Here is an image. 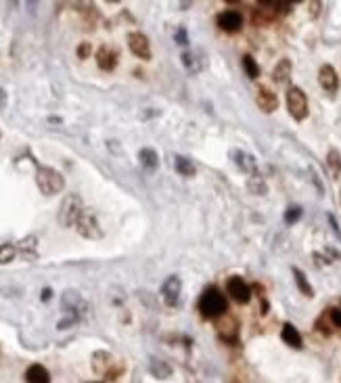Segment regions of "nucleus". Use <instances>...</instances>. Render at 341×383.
<instances>
[{
    "label": "nucleus",
    "instance_id": "obj_1",
    "mask_svg": "<svg viewBox=\"0 0 341 383\" xmlns=\"http://www.w3.org/2000/svg\"><path fill=\"white\" fill-rule=\"evenodd\" d=\"M36 184L38 188L42 190L44 195H57L63 190L65 186V178L61 176V172H57L55 168H48V166H38V172H36Z\"/></svg>",
    "mask_w": 341,
    "mask_h": 383
},
{
    "label": "nucleus",
    "instance_id": "obj_2",
    "mask_svg": "<svg viewBox=\"0 0 341 383\" xmlns=\"http://www.w3.org/2000/svg\"><path fill=\"white\" fill-rule=\"evenodd\" d=\"M84 214V203L78 195H67L63 199V203H61V210H59V224L61 227H76L78 220L82 218Z\"/></svg>",
    "mask_w": 341,
    "mask_h": 383
},
{
    "label": "nucleus",
    "instance_id": "obj_3",
    "mask_svg": "<svg viewBox=\"0 0 341 383\" xmlns=\"http://www.w3.org/2000/svg\"><path fill=\"white\" fill-rule=\"evenodd\" d=\"M199 310L203 316L207 318H216V316H220L224 314L226 310V298L222 295V291H218L216 287H211V289H207L201 300H199Z\"/></svg>",
    "mask_w": 341,
    "mask_h": 383
},
{
    "label": "nucleus",
    "instance_id": "obj_4",
    "mask_svg": "<svg viewBox=\"0 0 341 383\" xmlns=\"http://www.w3.org/2000/svg\"><path fill=\"white\" fill-rule=\"evenodd\" d=\"M287 107H289V113L293 115V119L301 121L308 117V99H306L301 88L291 86L287 90Z\"/></svg>",
    "mask_w": 341,
    "mask_h": 383
},
{
    "label": "nucleus",
    "instance_id": "obj_5",
    "mask_svg": "<svg viewBox=\"0 0 341 383\" xmlns=\"http://www.w3.org/2000/svg\"><path fill=\"white\" fill-rule=\"evenodd\" d=\"M76 229H78V233H80L82 237H86V239H101V237H103V231H101V227H99L97 218L92 216V214H88V212L82 214V218L78 220Z\"/></svg>",
    "mask_w": 341,
    "mask_h": 383
},
{
    "label": "nucleus",
    "instance_id": "obj_6",
    "mask_svg": "<svg viewBox=\"0 0 341 383\" xmlns=\"http://www.w3.org/2000/svg\"><path fill=\"white\" fill-rule=\"evenodd\" d=\"M180 293H182V281H180L176 274L168 276L166 283H164V287H161L164 302H166L170 308H174V306H178V302H180Z\"/></svg>",
    "mask_w": 341,
    "mask_h": 383
},
{
    "label": "nucleus",
    "instance_id": "obj_7",
    "mask_svg": "<svg viewBox=\"0 0 341 383\" xmlns=\"http://www.w3.org/2000/svg\"><path fill=\"white\" fill-rule=\"evenodd\" d=\"M226 287H228V293H230V298L235 302H239V304H247V302H249L252 289H249V285H247L241 276H230L226 281Z\"/></svg>",
    "mask_w": 341,
    "mask_h": 383
},
{
    "label": "nucleus",
    "instance_id": "obj_8",
    "mask_svg": "<svg viewBox=\"0 0 341 383\" xmlns=\"http://www.w3.org/2000/svg\"><path fill=\"white\" fill-rule=\"evenodd\" d=\"M128 46L138 59H145V61L151 59V44H149L147 36L140 34V31H132V34L128 36Z\"/></svg>",
    "mask_w": 341,
    "mask_h": 383
},
{
    "label": "nucleus",
    "instance_id": "obj_9",
    "mask_svg": "<svg viewBox=\"0 0 341 383\" xmlns=\"http://www.w3.org/2000/svg\"><path fill=\"white\" fill-rule=\"evenodd\" d=\"M230 157H232V162L239 166V170L241 172H245V174H258V166H256V159H254V155H249V153H245V151H239V149H235L232 153H230Z\"/></svg>",
    "mask_w": 341,
    "mask_h": 383
},
{
    "label": "nucleus",
    "instance_id": "obj_10",
    "mask_svg": "<svg viewBox=\"0 0 341 383\" xmlns=\"http://www.w3.org/2000/svg\"><path fill=\"white\" fill-rule=\"evenodd\" d=\"M256 103H258V107H260L262 111H266V113H272V111L278 107V99H276V94H274L270 88H266V86H260V88H258Z\"/></svg>",
    "mask_w": 341,
    "mask_h": 383
},
{
    "label": "nucleus",
    "instance_id": "obj_11",
    "mask_svg": "<svg viewBox=\"0 0 341 383\" xmlns=\"http://www.w3.org/2000/svg\"><path fill=\"white\" fill-rule=\"evenodd\" d=\"M218 25L224 29V31H239L241 25H243V17L241 13L237 11H222L218 15Z\"/></svg>",
    "mask_w": 341,
    "mask_h": 383
},
{
    "label": "nucleus",
    "instance_id": "obj_12",
    "mask_svg": "<svg viewBox=\"0 0 341 383\" xmlns=\"http://www.w3.org/2000/svg\"><path fill=\"white\" fill-rule=\"evenodd\" d=\"M97 63L103 72H111L117 65V53L111 46H101L97 50Z\"/></svg>",
    "mask_w": 341,
    "mask_h": 383
},
{
    "label": "nucleus",
    "instance_id": "obj_13",
    "mask_svg": "<svg viewBox=\"0 0 341 383\" xmlns=\"http://www.w3.org/2000/svg\"><path fill=\"white\" fill-rule=\"evenodd\" d=\"M318 82L320 86L327 90V92H335L337 86H339V80H337V74L331 65H322L320 72H318Z\"/></svg>",
    "mask_w": 341,
    "mask_h": 383
},
{
    "label": "nucleus",
    "instance_id": "obj_14",
    "mask_svg": "<svg viewBox=\"0 0 341 383\" xmlns=\"http://www.w3.org/2000/svg\"><path fill=\"white\" fill-rule=\"evenodd\" d=\"M25 381L27 383H50V375L42 364H32L25 371Z\"/></svg>",
    "mask_w": 341,
    "mask_h": 383
},
{
    "label": "nucleus",
    "instance_id": "obj_15",
    "mask_svg": "<svg viewBox=\"0 0 341 383\" xmlns=\"http://www.w3.org/2000/svg\"><path fill=\"white\" fill-rule=\"evenodd\" d=\"M272 78H274L276 84L289 82V78H291V61L289 59H281V61H278L274 72H272Z\"/></svg>",
    "mask_w": 341,
    "mask_h": 383
},
{
    "label": "nucleus",
    "instance_id": "obj_16",
    "mask_svg": "<svg viewBox=\"0 0 341 383\" xmlns=\"http://www.w3.org/2000/svg\"><path fill=\"white\" fill-rule=\"evenodd\" d=\"M281 337H283V341H285L287 345H291V347H301V335H299V331H297L291 323H285V325H283Z\"/></svg>",
    "mask_w": 341,
    "mask_h": 383
},
{
    "label": "nucleus",
    "instance_id": "obj_17",
    "mask_svg": "<svg viewBox=\"0 0 341 383\" xmlns=\"http://www.w3.org/2000/svg\"><path fill=\"white\" fill-rule=\"evenodd\" d=\"M138 157H140V164H142V168H145L147 172H155V170H157L159 157H157V153H155L153 149H142V151L138 153Z\"/></svg>",
    "mask_w": 341,
    "mask_h": 383
},
{
    "label": "nucleus",
    "instance_id": "obj_18",
    "mask_svg": "<svg viewBox=\"0 0 341 383\" xmlns=\"http://www.w3.org/2000/svg\"><path fill=\"white\" fill-rule=\"evenodd\" d=\"M174 166H176V170H178V174H182V176H195L197 174V168H195V164L191 162L189 157H184V155H176V159H174Z\"/></svg>",
    "mask_w": 341,
    "mask_h": 383
},
{
    "label": "nucleus",
    "instance_id": "obj_19",
    "mask_svg": "<svg viewBox=\"0 0 341 383\" xmlns=\"http://www.w3.org/2000/svg\"><path fill=\"white\" fill-rule=\"evenodd\" d=\"M182 63H184V67H187L191 74H199L205 67V61H201V57L193 55V53H184L182 55Z\"/></svg>",
    "mask_w": 341,
    "mask_h": 383
},
{
    "label": "nucleus",
    "instance_id": "obj_20",
    "mask_svg": "<svg viewBox=\"0 0 341 383\" xmlns=\"http://www.w3.org/2000/svg\"><path fill=\"white\" fill-rule=\"evenodd\" d=\"M293 276H295V283H297V287H299V291H301L303 295H308V298H312L314 291H312V285L308 283L306 274H303L299 268H293Z\"/></svg>",
    "mask_w": 341,
    "mask_h": 383
},
{
    "label": "nucleus",
    "instance_id": "obj_21",
    "mask_svg": "<svg viewBox=\"0 0 341 383\" xmlns=\"http://www.w3.org/2000/svg\"><path fill=\"white\" fill-rule=\"evenodd\" d=\"M247 186H249V190L252 193H256V195H266V182L262 180V176L260 174H254V176H249V180H247Z\"/></svg>",
    "mask_w": 341,
    "mask_h": 383
},
{
    "label": "nucleus",
    "instance_id": "obj_22",
    "mask_svg": "<svg viewBox=\"0 0 341 383\" xmlns=\"http://www.w3.org/2000/svg\"><path fill=\"white\" fill-rule=\"evenodd\" d=\"M327 164H329L333 176H339V174H341V155H339L337 149H331V151H329V155H327Z\"/></svg>",
    "mask_w": 341,
    "mask_h": 383
},
{
    "label": "nucleus",
    "instance_id": "obj_23",
    "mask_svg": "<svg viewBox=\"0 0 341 383\" xmlns=\"http://www.w3.org/2000/svg\"><path fill=\"white\" fill-rule=\"evenodd\" d=\"M15 253H17V247L11 245V243H3L0 245V264H9L15 260Z\"/></svg>",
    "mask_w": 341,
    "mask_h": 383
},
{
    "label": "nucleus",
    "instance_id": "obj_24",
    "mask_svg": "<svg viewBox=\"0 0 341 383\" xmlns=\"http://www.w3.org/2000/svg\"><path fill=\"white\" fill-rule=\"evenodd\" d=\"M243 67H245V74L249 76V78H258L260 76V65L256 63V59L249 57V55L243 57Z\"/></svg>",
    "mask_w": 341,
    "mask_h": 383
},
{
    "label": "nucleus",
    "instance_id": "obj_25",
    "mask_svg": "<svg viewBox=\"0 0 341 383\" xmlns=\"http://www.w3.org/2000/svg\"><path fill=\"white\" fill-rule=\"evenodd\" d=\"M218 329H220V335L226 337V339H235L237 337V323L232 321V318H228V321H222Z\"/></svg>",
    "mask_w": 341,
    "mask_h": 383
},
{
    "label": "nucleus",
    "instance_id": "obj_26",
    "mask_svg": "<svg viewBox=\"0 0 341 383\" xmlns=\"http://www.w3.org/2000/svg\"><path fill=\"white\" fill-rule=\"evenodd\" d=\"M299 218H301V207H297V205H291L285 212V222H287V224H295Z\"/></svg>",
    "mask_w": 341,
    "mask_h": 383
},
{
    "label": "nucleus",
    "instance_id": "obj_27",
    "mask_svg": "<svg viewBox=\"0 0 341 383\" xmlns=\"http://www.w3.org/2000/svg\"><path fill=\"white\" fill-rule=\"evenodd\" d=\"M327 316L331 318V323H333L335 327L341 329V308H331V310L327 312Z\"/></svg>",
    "mask_w": 341,
    "mask_h": 383
},
{
    "label": "nucleus",
    "instance_id": "obj_28",
    "mask_svg": "<svg viewBox=\"0 0 341 383\" xmlns=\"http://www.w3.org/2000/svg\"><path fill=\"white\" fill-rule=\"evenodd\" d=\"M90 50H92V48H90V44H88V42H84V44H80V46H78V57H80V59H88V57H90Z\"/></svg>",
    "mask_w": 341,
    "mask_h": 383
},
{
    "label": "nucleus",
    "instance_id": "obj_29",
    "mask_svg": "<svg viewBox=\"0 0 341 383\" xmlns=\"http://www.w3.org/2000/svg\"><path fill=\"white\" fill-rule=\"evenodd\" d=\"M176 42H178V44H187V42H189V36H187V29H184V27H180V29L176 31Z\"/></svg>",
    "mask_w": 341,
    "mask_h": 383
},
{
    "label": "nucleus",
    "instance_id": "obj_30",
    "mask_svg": "<svg viewBox=\"0 0 341 383\" xmlns=\"http://www.w3.org/2000/svg\"><path fill=\"white\" fill-rule=\"evenodd\" d=\"M50 298V289H44V293H42V300H48Z\"/></svg>",
    "mask_w": 341,
    "mask_h": 383
}]
</instances>
